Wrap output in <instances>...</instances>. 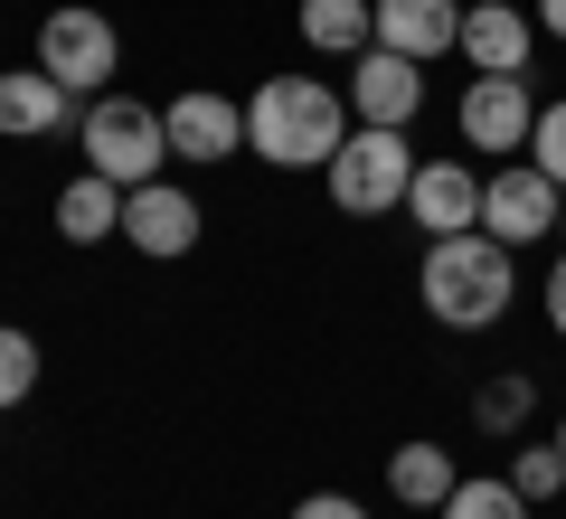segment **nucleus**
Wrapping results in <instances>:
<instances>
[{"label": "nucleus", "instance_id": "nucleus-1", "mask_svg": "<svg viewBox=\"0 0 566 519\" xmlns=\"http://www.w3.org/2000/svg\"><path fill=\"white\" fill-rule=\"evenodd\" d=\"M520 246H501L491 227H463V237H424V264H416V293L424 312L444 321V331H491L520 293Z\"/></svg>", "mask_w": 566, "mask_h": 519}, {"label": "nucleus", "instance_id": "nucleus-2", "mask_svg": "<svg viewBox=\"0 0 566 519\" xmlns=\"http://www.w3.org/2000/svg\"><path fill=\"white\" fill-rule=\"evenodd\" d=\"M340 142H349V104L322 76H264L245 95V152L274 170H331Z\"/></svg>", "mask_w": 566, "mask_h": 519}, {"label": "nucleus", "instance_id": "nucleus-3", "mask_svg": "<svg viewBox=\"0 0 566 519\" xmlns=\"http://www.w3.org/2000/svg\"><path fill=\"white\" fill-rule=\"evenodd\" d=\"M331 208L340 218H387V208H406V189H416V152H406L397 123H359V133L331 152Z\"/></svg>", "mask_w": 566, "mask_h": 519}, {"label": "nucleus", "instance_id": "nucleus-4", "mask_svg": "<svg viewBox=\"0 0 566 519\" xmlns=\"http://www.w3.org/2000/svg\"><path fill=\"white\" fill-rule=\"evenodd\" d=\"M85 170H104L114 189H142V180H161V160H170V133H161V114L151 104H133V95H95L85 104Z\"/></svg>", "mask_w": 566, "mask_h": 519}, {"label": "nucleus", "instance_id": "nucleus-5", "mask_svg": "<svg viewBox=\"0 0 566 519\" xmlns=\"http://www.w3.org/2000/svg\"><path fill=\"white\" fill-rule=\"evenodd\" d=\"M39 66L66 85V95L95 104L104 85H114V66H123V39H114L104 10H48V20H39Z\"/></svg>", "mask_w": 566, "mask_h": 519}, {"label": "nucleus", "instance_id": "nucleus-6", "mask_svg": "<svg viewBox=\"0 0 566 519\" xmlns=\"http://www.w3.org/2000/svg\"><path fill=\"white\" fill-rule=\"evenodd\" d=\"M557 218H566V189L547 180L538 160H510V170H491V180H482V227L501 246H538Z\"/></svg>", "mask_w": 566, "mask_h": 519}, {"label": "nucleus", "instance_id": "nucleus-7", "mask_svg": "<svg viewBox=\"0 0 566 519\" xmlns=\"http://www.w3.org/2000/svg\"><path fill=\"white\" fill-rule=\"evenodd\" d=\"M528 123H538L528 76H472L463 85V142L472 152H528Z\"/></svg>", "mask_w": 566, "mask_h": 519}, {"label": "nucleus", "instance_id": "nucleus-8", "mask_svg": "<svg viewBox=\"0 0 566 519\" xmlns=\"http://www.w3.org/2000/svg\"><path fill=\"white\" fill-rule=\"evenodd\" d=\"M406 218H416L424 237H463V227H482V170H472V160H416Z\"/></svg>", "mask_w": 566, "mask_h": 519}, {"label": "nucleus", "instance_id": "nucleus-9", "mask_svg": "<svg viewBox=\"0 0 566 519\" xmlns=\"http://www.w3.org/2000/svg\"><path fill=\"white\" fill-rule=\"evenodd\" d=\"M349 104H359V123H416L424 114V66L397 58V48H359V66H349Z\"/></svg>", "mask_w": 566, "mask_h": 519}, {"label": "nucleus", "instance_id": "nucleus-10", "mask_svg": "<svg viewBox=\"0 0 566 519\" xmlns=\"http://www.w3.org/2000/svg\"><path fill=\"white\" fill-rule=\"evenodd\" d=\"M123 237L142 246V256H189L199 246V199L189 189H170V180H142V189H123Z\"/></svg>", "mask_w": 566, "mask_h": 519}, {"label": "nucleus", "instance_id": "nucleus-11", "mask_svg": "<svg viewBox=\"0 0 566 519\" xmlns=\"http://www.w3.org/2000/svg\"><path fill=\"white\" fill-rule=\"evenodd\" d=\"M528 48H538V20H528V10H510V0H472L463 10L472 76H528Z\"/></svg>", "mask_w": 566, "mask_h": 519}, {"label": "nucleus", "instance_id": "nucleus-12", "mask_svg": "<svg viewBox=\"0 0 566 519\" xmlns=\"http://www.w3.org/2000/svg\"><path fill=\"white\" fill-rule=\"evenodd\" d=\"M161 133H170V160H227L245 142V114L227 95H208V85H189V95H170Z\"/></svg>", "mask_w": 566, "mask_h": 519}, {"label": "nucleus", "instance_id": "nucleus-13", "mask_svg": "<svg viewBox=\"0 0 566 519\" xmlns=\"http://www.w3.org/2000/svg\"><path fill=\"white\" fill-rule=\"evenodd\" d=\"M378 48H397L416 66L463 48V0H378Z\"/></svg>", "mask_w": 566, "mask_h": 519}, {"label": "nucleus", "instance_id": "nucleus-14", "mask_svg": "<svg viewBox=\"0 0 566 519\" xmlns=\"http://www.w3.org/2000/svg\"><path fill=\"white\" fill-rule=\"evenodd\" d=\"M66 104H76V95H66L48 66H29V76L10 66V76H0V133H10V142H39V133H57V123H66Z\"/></svg>", "mask_w": 566, "mask_h": 519}, {"label": "nucleus", "instance_id": "nucleus-15", "mask_svg": "<svg viewBox=\"0 0 566 519\" xmlns=\"http://www.w3.org/2000/svg\"><path fill=\"white\" fill-rule=\"evenodd\" d=\"M57 237H66V246L123 237V189L104 180V170H85V180H66V189H57Z\"/></svg>", "mask_w": 566, "mask_h": 519}, {"label": "nucleus", "instance_id": "nucleus-16", "mask_svg": "<svg viewBox=\"0 0 566 519\" xmlns=\"http://www.w3.org/2000/svg\"><path fill=\"white\" fill-rule=\"evenodd\" d=\"M303 39L322 58H359L378 48V0H303Z\"/></svg>", "mask_w": 566, "mask_h": 519}, {"label": "nucleus", "instance_id": "nucleus-17", "mask_svg": "<svg viewBox=\"0 0 566 519\" xmlns=\"http://www.w3.org/2000/svg\"><path fill=\"white\" fill-rule=\"evenodd\" d=\"M387 481H397V500H406V510H444L463 473H453V454H444V444H397V454H387Z\"/></svg>", "mask_w": 566, "mask_h": 519}, {"label": "nucleus", "instance_id": "nucleus-18", "mask_svg": "<svg viewBox=\"0 0 566 519\" xmlns=\"http://www.w3.org/2000/svg\"><path fill=\"white\" fill-rule=\"evenodd\" d=\"M434 519H528V500H520V481L472 473V481H453V500H444Z\"/></svg>", "mask_w": 566, "mask_h": 519}, {"label": "nucleus", "instance_id": "nucleus-19", "mask_svg": "<svg viewBox=\"0 0 566 519\" xmlns=\"http://www.w3.org/2000/svg\"><path fill=\"white\" fill-rule=\"evenodd\" d=\"M528 406H538V378H491L482 397H472V425H482V435H510V425H528Z\"/></svg>", "mask_w": 566, "mask_h": 519}, {"label": "nucleus", "instance_id": "nucleus-20", "mask_svg": "<svg viewBox=\"0 0 566 519\" xmlns=\"http://www.w3.org/2000/svg\"><path fill=\"white\" fill-rule=\"evenodd\" d=\"M29 387H39V340L0 321V406H20Z\"/></svg>", "mask_w": 566, "mask_h": 519}, {"label": "nucleus", "instance_id": "nucleus-21", "mask_svg": "<svg viewBox=\"0 0 566 519\" xmlns=\"http://www.w3.org/2000/svg\"><path fill=\"white\" fill-rule=\"evenodd\" d=\"M510 481H520V500L538 510V500H557V491H566V454H557V444H528V454L510 463Z\"/></svg>", "mask_w": 566, "mask_h": 519}, {"label": "nucleus", "instance_id": "nucleus-22", "mask_svg": "<svg viewBox=\"0 0 566 519\" xmlns=\"http://www.w3.org/2000/svg\"><path fill=\"white\" fill-rule=\"evenodd\" d=\"M528 160H538L547 180L566 189V95H557V104H538V123H528Z\"/></svg>", "mask_w": 566, "mask_h": 519}, {"label": "nucleus", "instance_id": "nucleus-23", "mask_svg": "<svg viewBox=\"0 0 566 519\" xmlns=\"http://www.w3.org/2000/svg\"><path fill=\"white\" fill-rule=\"evenodd\" d=\"M293 519H368V510L349 491H312V500H293Z\"/></svg>", "mask_w": 566, "mask_h": 519}, {"label": "nucleus", "instance_id": "nucleus-24", "mask_svg": "<svg viewBox=\"0 0 566 519\" xmlns=\"http://www.w3.org/2000/svg\"><path fill=\"white\" fill-rule=\"evenodd\" d=\"M547 331H566V256L547 264Z\"/></svg>", "mask_w": 566, "mask_h": 519}, {"label": "nucleus", "instance_id": "nucleus-25", "mask_svg": "<svg viewBox=\"0 0 566 519\" xmlns=\"http://www.w3.org/2000/svg\"><path fill=\"white\" fill-rule=\"evenodd\" d=\"M528 20H538L547 39H566V0H538V10H528Z\"/></svg>", "mask_w": 566, "mask_h": 519}, {"label": "nucleus", "instance_id": "nucleus-26", "mask_svg": "<svg viewBox=\"0 0 566 519\" xmlns=\"http://www.w3.org/2000/svg\"><path fill=\"white\" fill-rule=\"evenodd\" d=\"M557 454H566V416H557Z\"/></svg>", "mask_w": 566, "mask_h": 519}, {"label": "nucleus", "instance_id": "nucleus-27", "mask_svg": "<svg viewBox=\"0 0 566 519\" xmlns=\"http://www.w3.org/2000/svg\"><path fill=\"white\" fill-rule=\"evenodd\" d=\"M557 227H566V218H557Z\"/></svg>", "mask_w": 566, "mask_h": 519}]
</instances>
